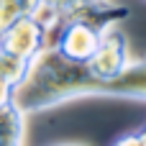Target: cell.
I'll use <instances>...</instances> for the list:
<instances>
[{
  "instance_id": "1",
  "label": "cell",
  "mask_w": 146,
  "mask_h": 146,
  "mask_svg": "<svg viewBox=\"0 0 146 146\" xmlns=\"http://www.w3.org/2000/svg\"><path fill=\"white\" fill-rule=\"evenodd\" d=\"M77 98L146 100V59L128 64L126 72L113 80H98L90 74L87 64L69 62L56 49L44 46L28 62L23 80L15 85L13 105L28 115Z\"/></svg>"
},
{
  "instance_id": "2",
  "label": "cell",
  "mask_w": 146,
  "mask_h": 146,
  "mask_svg": "<svg viewBox=\"0 0 146 146\" xmlns=\"http://www.w3.org/2000/svg\"><path fill=\"white\" fill-rule=\"evenodd\" d=\"M100 38H103V33L95 31L92 26L80 23V21H64L62 28L51 36L49 46L56 49L64 59L85 64V62H90V56L100 46Z\"/></svg>"
},
{
  "instance_id": "3",
  "label": "cell",
  "mask_w": 146,
  "mask_h": 146,
  "mask_svg": "<svg viewBox=\"0 0 146 146\" xmlns=\"http://www.w3.org/2000/svg\"><path fill=\"white\" fill-rule=\"evenodd\" d=\"M3 51L31 62L44 46H46V31L44 26L33 18V15H21L18 21H13L8 28H3Z\"/></svg>"
},
{
  "instance_id": "4",
  "label": "cell",
  "mask_w": 146,
  "mask_h": 146,
  "mask_svg": "<svg viewBox=\"0 0 146 146\" xmlns=\"http://www.w3.org/2000/svg\"><path fill=\"white\" fill-rule=\"evenodd\" d=\"M90 74L98 80H113L118 74L126 72L128 67V49H126V36L115 28H108L100 38V46L95 49V54L90 56V62H85Z\"/></svg>"
},
{
  "instance_id": "5",
  "label": "cell",
  "mask_w": 146,
  "mask_h": 146,
  "mask_svg": "<svg viewBox=\"0 0 146 146\" xmlns=\"http://www.w3.org/2000/svg\"><path fill=\"white\" fill-rule=\"evenodd\" d=\"M128 15H131L128 5H118V3H110V0H90V3L74 5V10L67 15V21H80V23H87L95 31L105 33L108 28L126 21Z\"/></svg>"
},
{
  "instance_id": "6",
  "label": "cell",
  "mask_w": 146,
  "mask_h": 146,
  "mask_svg": "<svg viewBox=\"0 0 146 146\" xmlns=\"http://www.w3.org/2000/svg\"><path fill=\"white\" fill-rule=\"evenodd\" d=\"M23 118L13 103L0 108V146H23Z\"/></svg>"
},
{
  "instance_id": "7",
  "label": "cell",
  "mask_w": 146,
  "mask_h": 146,
  "mask_svg": "<svg viewBox=\"0 0 146 146\" xmlns=\"http://www.w3.org/2000/svg\"><path fill=\"white\" fill-rule=\"evenodd\" d=\"M26 69H28V62H23V59H15V56H10V54L0 51V77H5L8 82L18 85V82L23 80Z\"/></svg>"
},
{
  "instance_id": "8",
  "label": "cell",
  "mask_w": 146,
  "mask_h": 146,
  "mask_svg": "<svg viewBox=\"0 0 146 146\" xmlns=\"http://www.w3.org/2000/svg\"><path fill=\"white\" fill-rule=\"evenodd\" d=\"M13 95H15V85L8 82L5 77H0V108L10 105L13 103Z\"/></svg>"
},
{
  "instance_id": "9",
  "label": "cell",
  "mask_w": 146,
  "mask_h": 146,
  "mask_svg": "<svg viewBox=\"0 0 146 146\" xmlns=\"http://www.w3.org/2000/svg\"><path fill=\"white\" fill-rule=\"evenodd\" d=\"M110 146H144V141H141V136H139V133H126V136L115 139Z\"/></svg>"
},
{
  "instance_id": "10",
  "label": "cell",
  "mask_w": 146,
  "mask_h": 146,
  "mask_svg": "<svg viewBox=\"0 0 146 146\" xmlns=\"http://www.w3.org/2000/svg\"><path fill=\"white\" fill-rule=\"evenodd\" d=\"M139 136H141V141H144V146H146V126L141 128V131H139Z\"/></svg>"
},
{
  "instance_id": "11",
  "label": "cell",
  "mask_w": 146,
  "mask_h": 146,
  "mask_svg": "<svg viewBox=\"0 0 146 146\" xmlns=\"http://www.w3.org/2000/svg\"><path fill=\"white\" fill-rule=\"evenodd\" d=\"M51 146H90V144H51Z\"/></svg>"
},
{
  "instance_id": "12",
  "label": "cell",
  "mask_w": 146,
  "mask_h": 146,
  "mask_svg": "<svg viewBox=\"0 0 146 146\" xmlns=\"http://www.w3.org/2000/svg\"><path fill=\"white\" fill-rule=\"evenodd\" d=\"M80 3H90V0H80Z\"/></svg>"
}]
</instances>
